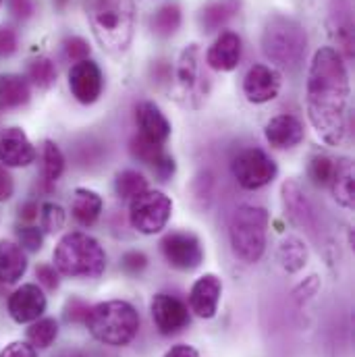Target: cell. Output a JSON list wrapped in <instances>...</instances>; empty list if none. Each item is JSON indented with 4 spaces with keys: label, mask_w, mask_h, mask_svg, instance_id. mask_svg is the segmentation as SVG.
Here are the masks:
<instances>
[{
    "label": "cell",
    "mask_w": 355,
    "mask_h": 357,
    "mask_svg": "<svg viewBox=\"0 0 355 357\" xmlns=\"http://www.w3.org/2000/svg\"><path fill=\"white\" fill-rule=\"evenodd\" d=\"M349 75L337 48H320L308 71V119L320 139L341 146L349 131Z\"/></svg>",
    "instance_id": "1"
},
{
    "label": "cell",
    "mask_w": 355,
    "mask_h": 357,
    "mask_svg": "<svg viewBox=\"0 0 355 357\" xmlns=\"http://www.w3.org/2000/svg\"><path fill=\"white\" fill-rule=\"evenodd\" d=\"M84 8L98 44L114 56L125 54L135 33V2L84 0Z\"/></svg>",
    "instance_id": "2"
},
{
    "label": "cell",
    "mask_w": 355,
    "mask_h": 357,
    "mask_svg": "<svg viewBox=\"0 0 355 357\" xmlns=\"http://www.w3.org/2000/svg\"><path fill=\"white\" fill-rule=\"evenodd\" d=\"M86 326L96 341L108 347H125L139 333V314L129 301L110 299L89 310Z\"/></svg>",
    "instance_id": "3"
},
{
    "label": "cell",
    "mask_w": 355,
    "mask_h": 357,
    "mask_svg": "<svg viewBox=\"0 0 355 357\" xmlns=\"http://www.w3.org/2000/svg\"><path fill=\"white\" fill-rule=\"evenodd\" d=\"M262 52L280 69H297L308 52V33L295 19L270 15L262 31Z\"/></svg>",
    "instance_id": "4"
},
{
    "label": "cell",
    "mask_w": 355,
    "mask_h": 357,
    "mask_svg": "<svg viewBox=\"0 0 355 357\" xmlns=\"http://www.w3.org/2000/svg\"><path fill=\"white\" fill-rule=\"evenodd\" d=\"M54 268L69 278H98L106 270V252L88 233H67L54 254Z\"/></svg>",
    "instance_id": "5"
},
{
    "label": "cell",
    "mask_w": 355,
    "mask_h": 357,
    "mask_svg": "<svg viewBox=\"0 0 355 357\" xmlns=\"http://www.w3.org/2000/svg\"><path fill=\"white\" fill-rule=\"evenodd\" d=\"M268 212L260 206H241L235 210L229 237L235 256L246 264H256L266 250Z\"/></svg>",
    "instance_id": "6"
},
{
    "label": "cell",
    "mask_w": 355,
    "mask_h": 357,
    "mask_svg": "<svg viewBox=\"0 0 355 357\" xmlns=\"http://www.w3.org/2000/svg\"><path fill=\"white\" fill-rule=\"evenodd\" d=\"M173 214V202L163 191L146 189L139 195H135L129 204V220L131 227L144 235H156L160 233Z\"/></svg>",
    "instance_id": "7"
},
{
    "label": "cell",
    "mask_w": 355,
    "mask_h": 357,
    "mask_svg": "<svg viewBox=\"0 0 355 357\" xmlns=\"http://www.w3.org/2000/svg\"><path fill=\"white\" fill-rule=\"evenodd\" d=\"M231 171H233V177L237 178V183L248 191L266 187L278 173L274 160L258 148H248L239 152L231 162Z\"/></svg>",
    "instance_id": "8"
},
{
    "label": "cell",
    "mask_w": 355,
    "mask_h": 357,
    "mask_svg": "<svg viewBox=\"0 0 355 357\" xmlns=\"http://www.w3.org/2000/svg\"><path fill=\"white\" fill-rule=\"evenodd\" d=\"M160 250H163V256L167 258V262L183 272L195 270L204 262V250H202L199 239L187 231L169 233L160 241Z\"/></svg>",
    "instance_id": "9"
},
{
    "label": "cell",
    "mask_w": 355,
    "mask_h": 357,
    "mask_svg": "<svg viewBox=\"0 0 355 357\" xmlns=\"http://www.w3.org/2000/svg\"><path fill=\"white\" fill-rule=\"evenodd\" d=\"M150 312L154 318V324L160 335L171 337L181 333L189 324V310L187 305L169 293H158L150 301Z\"/></svg>",
    "instance_id": "10"
},
{
    "label": "cell",
    "mask_w": 355,
    "mask_h": 357,
    "mask_svg": "<svg viewBox=\"0 0 355 357\" xmlns=\"http://www.w3.org/2000/svg\"><path fill=\"white\" fill-rule=\"evenodd\" d=\"M6 307L8 316L17 324H29L42 318V314L46 312V295L38 284H21L17 291L10 293Z\"/></svg>",
    "instance_id": "11"
},
{
    "label": "cell",
    "mask_w": 355,
    "mask_h": 357,
    "mask_svg": "<svg viewBox=\"0 0 355 357\" xmlns=\"http://www.w3.org/2000/svg\"><path fill=\"white\" fill-rule=\"evenodd\" d=\"M36 160V148L21 127H6L0 131V162L4 167L21 169Z\"/></svg>",
    "instance_id": "12"
},
{
    "label": "cell",
    "mask_w": 355,
    "mask_h": 357,
    "mask_svg": "<svg viewBox=\"0 0 355 357\" xmlns=\"http://www.w3.org/2000/svg\"><path fill=\"white\" fill-rule=\"evenodd\" d=\"M104 86V77L100 67L93 61H80L69 71V88L73 91L75 100L82 104H93Z\"/></svg>",
    "instance_id": "13"
},
{
    "label": "cell",
    "mask_w": 355,
    "mask_h": 357,
    "mask_svg": "<svg viewBox=\"0 0 355 357\" xmlns=\"http://www.w3.org/2000/svg\"><path fill=\"white\" fill-rule=\"evenodd\" d=\"M220 295H222L220 278L216 274H204L193 282V287L189 291V310L204 320L214 318L216 310H218Z\"/></svg>",
    "instance_id": "14"
},
{
    "label": "cell",
    "mask_w": 355,
    "mask_h": 357,
    "mask_svg": "<svg viewBox=\"0 0 355 357\" xmlns=\"http://www.w3.org/2000/svg\"><path fill=\"white\" fill-rule=\"evenodd\" d=\"M280 75L272 67L254 65L243 77V93L252 104H266L280 91Z\"/></svg>",
    "instance_id": "15"
},
{
    "label": "cell",
    "mask_w": 355,
    "mask_h": 357,
    "mask_svg": "<svg viewBox=\"0 0 355 357\" xmlns=\"http://www.w3.org/2000/svg\"><path fill=\"white\" fill-rule=\"evenodd\" d=\"M282 204L285 210L291 218L293 225H297L299 229H305L308 233H314L316 229V212L310 204V199L305 197L303 189L299 187L297 181L289 178L282 183Z\"/></svg>",
    "instance_id": "16"
},
{
    "label": "cell",
    "mask_w": 355,
    "mask_h": 357,
    "mask_svg": "<svg viewBox=\"0 0 355 357\" xmlns=\"http://www.w3.org/2000/svg\"><path fill=\"white\" fill-rule=\"evenodd\" d=\"M241 38L235 33V31H222L214 44L210 46L208 54H206V61L208 65L214 69V71H220V73H229L233 69L239 67L241 63Z\"/></svg>",
    "instance_id": "17"
},
{
    "label": "cell",
    "mask_w": 355,
    "mask_h": 357,
    "mask_svg": "<svg viewBox=\"0 0 355 357\" xmlns=\"http://www.w3.org/2000/svg\"><path fill=\"white\" fill-rule=\"evenodd\" d=\"M266 142L276 148V150H291L295 146H299L305 137L303 125L297 116L293 114H278L274 119H270L264 129Z\"/></svg>",
    "instance_id": "18"
},
{
    "label": "cell",
    "mask_w": 355,
    "mask_h": 357,
    "mask_svg": "<svg viewBox=\"0 0 355 357\" xmlns=\"http://www.w3.org/2000/svg\"><path fill=\"white\" fill-rule=\"evenodd\" d=\"M135 121H137V127H139V135L154 142V144L163 146L171 137V123L154 102L137 104Z\"/></svg>",
    "instance_id": "19"
},
{
    "label": "cell",
    "mask_w": 355,
    "mask_h": 357,
    "mask_svg": "<svg viewBox=\"0 0 355 357\" xmlns=\"http://www.w3.org/2000/svg\"><path fill=\"white\" fill-rule=\"evenodd\" d=\"M102 208H104V199L100 193H96L93 189L88 187H77L73 191V197H71V212H73V218L82 225V227H91L98 222L100 214H102Z\"/></svg>",
    "instance_id": "20"
},
{
    "label": "cell",
    "mask_w": 355,
    "mask_h": 357,
    "mask_svg": "<svg viewBox=\"0 0 355 357\" xmlns=\"http://www.w3.org/2000/svg\"><path fill=\"white\" fill-rule=\"evenodd\" d=\"M27 270V258L19 243L8 239L0 241V282L13 284L17 282Z\"/></svg>",
    "instance_id": "21"
},
{
    "label": "cell",
    "mask_w": 355,
    "mask_h": 357,
    "mask_svg": "<svg viewBox=\"0 0 355 357\" xmlns=\"http://www.w3.org/2000/svg\"><path fill=\"white\" fill-rule=\"evenodd\" d=\"M241 8V0H212L199 10V25L206 33L225 27Z\"/></svg>",
    "instance_id": "22"
},
{
    "label": "cell",
    "mask_w": 355,
    "mask_h": 357,
    "mask_svg": "<svg viewBox=\"0 0 355 357\" xmlns=\"http://www.w3.org/2000/svg\"><path fill=\"white\" fill-rule=\"evenodd\" d=\"M29 82L21 75L6 73L0 77V110H15L29 102Z\"/></svg>",
    "instance_id": "23"
},
{
    "label": "cell",
    "mask_w": 355,
    "mask_h": 357,
    "mask_svg": "<svg viewBox=\"0 0 355 357\" xmlns=\"http://www.w3.org/2000/svg\"><path fill=\"white\" fill-rule=\"evenodd\" d=\"M333 185V197L343 208H354L355 202V178L354 162L349 158H343L335 165V173L331 178Z\"/></svg>",
    "instance_id": "24"
},
{
    "label": "cell",
    "mask_w": 355,
    "mask_h": 357,
    "mask_svg": "<svg viewBox=\"0 0 355 357\" xmlns=\"http://www.w3.org/2000/svg\"><path fill=\"white\" fill-rule=\"evenodd\" d=\"M308 256H310L308 248H305V243L299 237L282 239V243L278 245V252H276L278 264L289 274H295V272H299L301 268L305 266L308 264Z\"/></svg>",
    "instance_id": "25"
},
{
    "label": "cell",
    "mask_w": 355,
    "mask_h": 357,
    "mask_svg": "<svg viewBox=\"0 0 355 357\" xmlns=\"http://www.w3.org/2000/svg\"><path fill=\"white\" fill-rule=\"evenodd\" d=\"M179 27H181V8H179V4H175V2L160 6L152 15V19H150V29L158 38H171V36H175Z\"/></svg>",
    "instance_id": "26"
},
{
    "label": "cell",
    "mask_w": 355,
    "mask_h": 357,
    "mask_svg": "<svg viewBox=\"0 0 355 357\" xmlns=\"http://www.w3.org/2000/svg\"><path fill=\"white\" fill-rule=\"evenodd\" d=\"M59 337V324L54 318H38L27 328V341L33 349H48Z\"/></svg>",
    "instance_id": "27"
},
{
    "label": "cell",
    "mask_w": 355,
    "mask_h": 357,
    "mask_svg": "<svg viewBox=\"0 0 355 357\" xmlns=\"http://www.w3.org/2000/svg\"><path fill=\"white\" fill-rule=\"evenodd\" d=\"M177 79L183 89H193L197 84V46L189 44L177 63Z\"/></svg>",
    "instance_id": "28"
},
{
    "label": "cell",
    "mask_w": 355,
    "mask_h": 357,
    "mask_svg": "<svg viewBox=\"0 0 355 357\" xmlns=\"http://www.w3.org/2000/svg\"><path fill=\"white\" fill-rule=\"evenodd\" d=\"M56 75H59V73H56L54 63H52L50 59H46V56H40V59L31 61L29 67H27V77H29V82L40 89L52 88V86L56 84Z\"/></svg>",
    "instance_id": "29"
},
{
    "label": "cell",
    "mask_w": 355,
    "mask_h": 357,
    "mask_svg": "<svg viewBox=\"0 0 355 357\" xmlns=\"http://www.w3.org/2000/svg\"><path fill=\"white\" fill-rule=\"evenodd\" d=\"M148 189V178L137 171H123L114 178V191L121 199H133Z\"/></svg>",
    "instance_id": "30"
},
{
    "label": "cell",
    "mask_w": 355,
    "mask_h": 357,
    "mask_svg": "<svg viewBox=\"0 0 355 357\" xmlns=\"http://www.w3.org/2000/svg\"><path fill=\"white\" fill-rule=\"evenodd\" d=\"M42 160H44V178L48 183H56L65 173V156L61 152V148L54 142H44V150H42Z\"/></svg>",
    "instance_id": "31"
},
{
    "label": "cell",
    "mask_w": 355,
    "mask_h": 357,
    "mask_svg": "<svg viewBox=\"0 0 355 357\" xmlns=\"http://www.w3.org/2000/svg\"><path fill=\"white\" fill-rule=\"evenodd\" d=\"M129 150H131V156H133L135 160L144 162V165H154V162L165 154V150H163L160 144H154V142H150V139H146V137H142V135H135V137L131 139Z\"/></svg>",
    "instance_id": "32"
},
{
    "label": "cell",
    "mask_w": 355,
    "mask_h": 357,
    "mask_svg": "<svg viewBox=\"0 0 355 357\" xmlns=\"http://www.w3.org/2000/svg\"><path fill=\"white\" fill-rule=\"evenodd\" d=\"M333 173H335V162H333L326 154H316V156H312L310 167H308V175H310L314 185H318V187L331 185Z\"/></svg>",
    "instance_id": "33"
},
{
    "label": "cell",
    "mask_w": 355,
    "mask_h": 357,
    "mask_svg": "<svg viewBox=\"0 0 355 357\" xmlns=\"http://www.w3.org/2000/svg\"><path fill=\"white\" fill-rule=\"evenodd\" d=\"M65 220H67V214H65L63 206H59L54 202L42 204V208H40V222H42V229L46 233H59L65 227Z\"/></svg>",
    "instance_id": "34"
},
{
    "label": "cell",
    "mask_w": 355,
    "mask_h": 357,
    "mask_svg": "<svg viewBox=\"0 0 355 357\" xmlns=\"http://www.w3.org/2000/svg\"><path fill=\"white\" fill-rule=\"evenodd\" d=\"M17 237H19V245L27 252H40L42 243H44V235L38 227L33 225H25L17 229Z\"/></svg>",
    "instance_id": "35"
},
{
    "label": "cell",
    "mask_w": 355,
    "mask_h": 357,
    "mask_svg": "<svg viewBox=\"0 0 355 357\" xmlns=\"http://www.w3.org/2000/svg\"><path fill=\"white\" fill-rule=\"evenodd\" d=\"M63 46H65V56H67V61H71L73 65H75V63H80V61H86V59H89L91 48H89L88 42H86L84 38H80V36H71V38H67Z\"/></svg>",
    "instance_id": "36"
},
{
    "label": "cell",
    "mask_w": 355,
    "mask_h": 357,
    "mask_svg": "<svg viewBox=\"0 0 355 357\" xmlns=\"http://www.w3.org/2000/svg\"><path fill=\"white\" fill-rule=\"evenodd\" d=\"M89 310H91V305H88L86 301H82V299H69L67 301V305H65V318H67V322H73V324H86V320H88L89 316Z\"/></svg>",
    "instance_id": "37"
},
{
    "label": "cell",
    "mask_w": 355,
    "mask_h": 357,
    "mask_svg": "<svg viewBox=\"0 0 355 357\" xmlns=\"http://www.w3.org/2000/svg\"><path fill=\"white\" fill-rule=\"evenodd\" d=\"M36 278H38V282H40L44 289H48V291H56L59 284H61L59 270L54 266H50V264H40V266L36 268Z\"/></svg>",
    "instance_id": "38"
},
{
    "label": "cell",
    "mask_w": 355,
    "mask_h": 357,
    "mask_svg": "<svg viewBox=\"0 0 355 357\" xmlns=\"http://www.w3.org/2000/svg\"><path fill=\"white\" fill-rule=\"evenodd\" d=\"M146 266H148V258L142 252H127L121 258V268L127 274H142L146 270Z\"/></svg>",
    "instance_id": "39"
},
{
    "label": "cell",
    "mask_w": 355,
    "mask_h": 357,
    "mask_svg": "<svg viewBox=\"0 0 355 357\" xmlns=\"http://www.w3.org/2000/svg\"><path fill=\"white\" fill-rule=\"evenodd\" d=\"M152 169L156 171V175L160 181H169V178L175 175V171H177V165H175V158L173 156H169V154H163L154 165H152Z\"/></svg>",
    "instance_id": "40"
},
{
    "label": "cell",
    "mask_w": 355,
    "mask_h": 357,
    "mask_svg": "<svg viewBox=\"0 0 355 357\" xmlns=\"http://www.w3.org/2000/svg\"><path fill=\"white\" fill-rule=\"evenodd\" d=\"M17 50V33L10 27H0V59L15 54Z\"/></svg>",
    "instance_id": "41"
},
{
    "label": "cell",
    "mask_w": 355,
    "mask_h": 357,
    "mask_svg": "<svg viewBox=\"0 0 355 357\" xmlns=\"http://www.w3.org/2000/svg\"><path fill=\"white\" fill-rule=\"evenodd\" d=\"M0 357H38V351L29 345V343H23V341H15L10 345H6Z\"/></svg>",
    "instance_id": "42"
},
{
    "label": "cell",
    "mask_w": 355,
    "mask_h": 357,
    "mask_svg": "<svg viewBox=\"0 0 355 357\" xmlns=\"http://www.w3.org/2000/svg\"><path fill=\"white\" fill-rule=\"evenodd\" d=\"M318 276H310L305 282H301L297 289H295V297L297 299H310L312 295H316V291H318Z\"/></svg>",
    "instance_id": "43"
},
{
    "label": "cell",
    "mask_w": 355,
    "mask_h": 357,
    "mask_svg": "<svg viewBox=\"0 0 355 357\" xmlns=\"http://www.w3.org/2000/svg\"><path fill=\"white\" fill-rule=\"evenodd\" d=\"M8 8L15 17L19 19H27L33 13V4L31 0H8Z\"/></svg>",
    "instance_id": "44"
},
{
    "label": "cell",
    "mask_w": 355,
    "mask_h": 357,
    "mask_svg": "<svg viewBox=\"0 0 355 357\" xmlns=\"http://www.w3.org/2000/svg\"><path fill=\"white\" fill-rule=\"evenodd\" d=\"M15 191V183H13V177L4 171V167H0V202H6L10 199Z\"/></svg>",
    "instance_id": "45"
},
{
    "label": "cell",
    "mask_w": 355,
    "mask_h": 357,
    "mask_svg": "<svg viewBox=\"0 0 355 357\" xmlns=\"http://www.w3.org/2000/svg\"><path fill=\"white\" fill-rule=\"evenodd\" d=\"M38 214H40V208H38L36 202H25V204L19 206V218L23 222H27V225H31L38 218Z\"/></svg>",
    "instance_id": "46"
},
{
    "label": "cell",
    "mask_w": 355,
    "mask_h": 357,
    "mask_svg": "<svg viewBox=\"0 0 355 357\" xmlns=\"http://www.w3.org/2000/svg\"><path fill=\"white\" fill-rule=\"evenodd\" d=\"M165 357H199V354L189 345H175L165 354Z\"/></svg>",
    "instance_id": "47"
},
{
    "label": "cell",
    "mask_w": 355,
    "mask_h": 357,
    "mask_svg": "<svg viewBox=\"0 0 355 357\" xmlns=\"http://www.w3.org/2000/svg\"><path fill=\"white\" fill-rule=\"evenodd\" d=\"M56 357H86L82 351H63L61 356H56Z\"/></svg>",
    "instance_id": "48"
},
{
    "label": "cell",
    "mask_w": 355,
    "mask_h": 357,
    "mask_svg": "<svg viewBox=\"0 0 355 357\" xmlns=\"http://www.w3.org/2000/svg\"><path fill=\"white\" fill-rule=\"evenodd\" d=\"M69 2H71V0H54V6H56V8H65Z\"/></svg>",
    "instance_id": "49"
},
{
    "label": "cell",
    "mask_w": 355,
    "mask_h": 357,
    "mask_svg": "<svg viewBox=\"0 0 355 357\" xmlns=\"http://www.w3.org/2000/svg\"><path fill=\"white\" fill-rule=\"evenodd\" d=\"M0 6H2V0H0Z\"/></svg>",
    "instance_id": "50"
}]
</instances>
